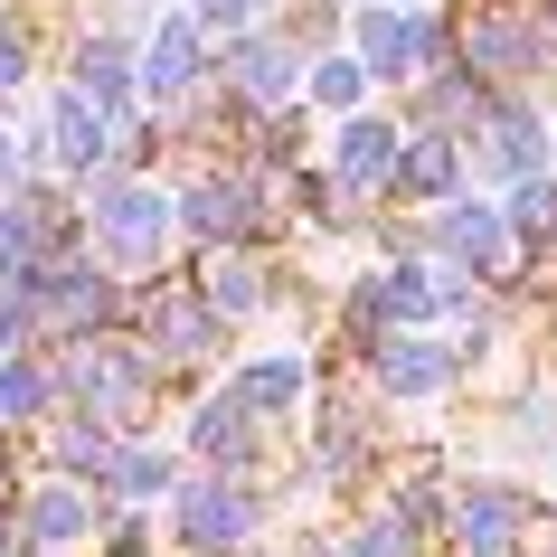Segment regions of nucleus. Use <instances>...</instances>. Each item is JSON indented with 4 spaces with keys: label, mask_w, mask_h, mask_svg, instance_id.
<instances>
[{
    "label": "nucleus",
    "mask_w": 557,
    "mask_h": 557,
    "mask_svg": "<svg viewBox=\"0 0 557 557\" xmlns=\"http://www.w3.org/2000/svg\"><path fill=\"white\" fill-rule=\"evenodd\" d=\"M76 95H86L104 123L123 114V95H133V58H123L114 38H86V48H76Z\"/></svg>",
    "instance_id": "nucleus-16"
},
{
    "label": "nucleus",
    "mask_w": 557,
    "mask_h": 557,
    "mask_svg": "<svg viewBox=\"0 0 557 557\" xmlns=\"http://www.w3.org/2000/svg\"><path fill=\"white\" fill-rule=\"evenodd\" d=\"M246 10H274V0H218V20H246Z\"/></svg>",
    "instance_id": "nucleus-26"
},
{
    "label": "nucleus",
    "mask_w": 557,
    "mask_h": 557,
    "mask_svg": "<svg viewBox=\"0 0 557 557\" xmlns=\"http://www.w3.org/2000/svg\"><path fill=\"white\" fill-rule=\"evenodd\" d=\"M95 510L104 500L86 492V482H48V492H29V510H20V539H38V548H66V539H86Z\"/></svg>",
    "instance_id": "nucleus-9"
},
{
    "label": "nucleus",
    "mask_w": 557,
    "mask_h": 557,
    "mask_svg": "<svg viewBox=\"0 0 557 557\" xmlns=\"http://www.w3.org/2000/svg\"><path fill=\"white\" fill-rule=\"evenodd\" d=\"M48 123H58V133H48V151H58L66 171H95V161L114 151V123L95 114V104H86V95H76V86L58 95V114H48Z\"/></svg>",
    "instance_id": "nucleus-13"
},
{
    "label": "nucleus",
    "mask_w": 557,
    "mask_h": 557,
    "mask_svg": "<svg viewBox=\"0 0 557 557\" xmlns=\"http://www.w3.org/2000/svg\"><path fill=\"white\" fill-rule=\"evenodd\" d=\"M227 76H236V95H246V114H256V104H274L284 86H302V58H294L274 29H256V38H236Z\"/></svg>",
    "instance_id": "nucleus-7"
},
{
    "label": "nucleus",
    "mask_w": 557,
    "mask_h": 557,
    "mask_svg": "<svg viewBox=\"0 0 557 557\" xmlns=\"http://www.w3.org/2000/svg\"><path fill=\"white\" fill-rule=\"evenodd\" d=\"M58 407V379L38 359H0V425H29V416Z\"/></svg>",
    "instance_id": "nucleus-20"
},
{
    "label": "nucleus",
    "mask_w": 557,
    "mask_h": 557,
    "mask_svg": "<svg viewBox=\"0 0 557 557\" xmlns=\"http://www.w3.org/2000/svg\"><path fill=\"white\" fill-rule=\"evenodd\" d=\"M189 444H199L208 463H218V472L236 482V463L256 454V416L236 407V397H218V407H199V425H189Z\"/></svg>",
    "instance_id": "nucleus-17"
},
{
    "label": "nucleus",
    "mask_w": 557,
    "mask_h": 557,
    "mask_svg": "<svg viewBox=\"0 0 557 557\" xmlns=\"http://www.w3.org/2000/svg\"><path fill=\"white\" fill-rule=\"evenodd\" d=\"M256 218V199H246V180H199L189 199H180V227H199V236H236Z\"/></svg>",
    "instance_id": "nucleus-19"
},
{
    "label": "nucleus",
    "mask_w": 557,
    "mask_h": 557,
    "mask_svg": "<svg viewBox=\"0 0 557 557\" xmlns=\"http://www.w3.org/2000/svg\"><path fill=\"white\" fill-rule=\"evenodd\" d=\"M510 227L520 236H557V180H520V189H510Z\"/></svg>",
    "instance_id": "nucleus-23"
},
{
    "label": "nucleus",
    "mask_w": 557,
    "mask_h": 557,
    "mask_svg": "<svg viewBox=\"0 0 557 557\" xmlns=\"http://www.w3.org/2000/svg\"><path fill=\"white\" fill-rule=\"evenodd\" d=\"M435 58V20L425 10H369L359 20V76H416Z\"/></svg>",
    "instance_id": "nucleus-5"
},
{
    "label": "nucleus",
    "mask_w": 557,
    "mask_h": 557,
    "mask_svg": "<svg viewBox=\"0 0 557 557\" xmlns=\"http://www.w3.org/2000/svg\"><path fill=\"white\" fill-rule=\"evenodd\" d=\"M463 151H472V171L539 180V161H548V123L529 114V104H500V114H492V133H482V143H463Z\"/></svg>",
    "instance_id": "nucleus-6"
},
{
    "label": "nucleus",
    "mask_w": 557,
    "mask_h": 557,
    "mask_svg": "<svg viewBox=\"0 0 557 557\" xmlns=\"http://www.w3.org/2000/svg\"><path fill=\"white\" fill-rule=\"evenodd\" d=\"M454 180H463V143H454V133H425V143L397 151L387 189H397V199H454Z\"/></svg>",
    "instance_id": "nucleus-10"
},
{
    "label": "nucleus",
    "mask_w": 557,
    "mask_h": 557,
    "mask_svg": "<svg viewBox=\"0 0 557 557\" xmlns=\"http://www.w3.org/2000/svg\"><path fill=\"white\" fill-rule=\"evenodd\" d=\"M171 520H180L189 548H246V539H256V500H246V482L218 472V482H199V492H180Z\"/></svg>",
    "instance_id": "nucleus-4"
},
{
    "label": "nucleus",
    "mask_w": 557,
    "mask_h": 557,
    "mask_svg": "<svg viewBox=\"0 0 557 557\" xmlns=\"http://www.w3.org/2000/svg\"><path fill=\"white\" fill-rule=\"evenodd\" d=\"M10 548H20V539H10V529H0V557H10Z\"/></svg>",
    "instance_id": "nucleus-27"
},
{
    "label": "nucleus",
    "mask_w": 557,
    "mask_h": 557,
    "mask_svg": "<svg viewBox=\"0 0 557 557\" xmlns=\"http://www.w3.org/2000/svg\"><path fill=\"white\" fill-rule=\"evenodd\" d=\"M548 58H557L548 10H472L463 20V66H482V76H539Z\"/></svg>",
    "instance_id": "nucleus-2"
},
{
    "label": "nucleus",
    "mask_w": 557,
    "mask_h": 557,
    "mask_svg": "<svg viewBox=\"0 0 557 557\" xmlns=\"http://www.w3.org/2000/svg\"><path fill=\"white\" fill-rule=\"evenodd\" d=\"M171 227H180V199H171V189H151V180H104V189H95V236H104V256L133 264V274L161 264Z\"/></svg>",
    "instance_id": "nucleus-1"
},
{
    "label": "nucleus",
    "mask_w": 557,
    "mask_h": 557,
    "mask_svg": "<svg viewBox=\"0 0 557 557\" xmlns=\"http://www.w3.org/2000/svg\"><path fill=\"white\" fill-rule=\"evenodd\" d=\"M29 86V29H0V95Z\"/></svg>",
    "instance_id": "nucleus-25"
},
{
    "label": "nucleus",
    "mask_w": 557,
    "mask_h": 557,
    "mask_svg": "<svg viewBox=\"0 0 557 557\" xmlns=\"http://www.w3.org/2000/svg\"><path fill=\"white\" fill-rule=\"evenodd\" d=\"M379 379H387V397H435L454 379V359L435 341H379Z\"/></svg>",
    "instance_id": "nucleus-15"
},
{
    "label": "nucleus",
    "mask_w": 557,
    "mask_h": 557,
    "mask_svg": "<svg viewBox=\"0 0 557 557\" xmlns=\"http://www.w3.org/2000/svg\"><path fill=\"white\" fill-rule=\"evenodd\" d=\"M302 397V359H256L246 379H236V407L246 416H284Z\"/></svg>",
    "instance_id": "nucleus-21"
},
{
    "label": "nucleus",
    "mask_w": 557,
    "mask_h": 557,
    "mask_svg": "<svg viewBox=\"0 0 557 557\" xmlns=\"http://www.w3.org/2000/svg\"><path fill=\"white\" fill-rule=\"evenodd\" d=\"M548 29H557V0H548Z\"/></svg>",
    "instance_id": "nucleus-28"
},
{
    "label": "nucleus",
    "mask_w": 557,
    "mask_h": 557,
    "mask_svg": "<svg viewBox=\"0 0 557 557\" xmlns=\"http://www.w3.org/2000/svg\"><path fill=\"white\" fill-rule=\"evenodd\" d=\"M189 76H199V29H189V20H161V29H151V58H143V86L171 104Z\"/></svg>",
    "instance_id": "nucleus-18"
},
{
    "label": "nucleus",
    "mask_w": 557,
    "mask_h": 557,
    "mask_svg": "<svg viewBox=\"0 0 557 557\" xmlns=\"http://www.w3.org/2000/svg\"><path fill=\"white\" fill-rule=\"evenodd\" d=\"M397 151H407V133L379 114H350L341 123V189H379L387 171H397Z\"/></svg>",
    "instance_id": "nucleus-11"
},
{
    "label": "nucleus",
    "mask_w": 557,
    "mask_h": 557,
    "mask_svg": "<svg viewBox=\"0 0 557 557\" xmlns=\"http://www.w3.org/2000/svg\"><path fill=\"white\" fill-rule=\"evenodd\" d=\"M302 86L322 95V104H359V86H369V76H359V58H322L312 76H302Z\"/></svg>",
    "instance_id": "nucleus-24"
},
{
    "label": "nucleus",
    "mask_w": 557,
    "mask_h": 557,
    "mask_svg": "<svg viewBox=\"0 0 557 557\" xmlns=\"http://www.w3.org/2000/svg\"><path fill=\"white\" fill-rule=\"evenodd\" d=\"M444 256L472 264V274H492V264L510 256V218H500L492 199H454L444 208Z\"/></svg>",
    "instance_id": "nucleus-8"
},
{
    "label": "nucleus",
    "mask_w": 557,
    "mask_h": 557,
    "mask_svg": "<svg viewBox=\"0 0 557 557\" xmlns=\"http://www.w3.org/2000/svg\"><path fill=\"white\" fill-rule=\"evenodd\" d=\"M256 302H264L256 264H246V256H218V284H208V312L227 322V312H256Z\"/></svg>",
    "instance_id": "nucleus-22"
},
{
    "label": "nucleus",
    "mask_w": 557,
    "mask_h": 557,
    "mask_svg": "<svg viewBox=\"0 0 557 557\" xmlns=\"http://www.w3.org/2000/svg\"><path fill=\"white\" fill-rule=\"evenodd\" d=\"M143 359L123 350V341H76V359H66V397H76V407H86V425H104V435H114L123 416H133V397H143Z\"/></svg>",
    "instance_id": "nucleus-3"
},
{
    "label": "nucleus",
    "mask_w": 557,
    "mask_h": 557,
    "mask_svg": "<svg viewBox=\"0 0 557 557\" xmlns=\"http://www.w3.org/2000/svg\"><path fill=\"white\" fill-rule=\"evenodd\" d=\"M520 492H463V510H454V529H463L472 557H510V539H520Z\"/></svg>",
    "instance_id": "nucleus-14"
},
{
    "label": "nucleus",
    "mask_w": 557,
    "mask_h": 557,
    "mask_svg": "<svg viewBox=\"0 0 557 557\" xmlns=\"http://www.w3.org/2000/svg\"><path fill=\"white\" fill-rule=\"evenodd\" d=\"M218 350V312L199 294H151V359H208Z\"/></svg>",
    "instance_id": "nucleus-12"
}]
</instances>
